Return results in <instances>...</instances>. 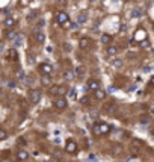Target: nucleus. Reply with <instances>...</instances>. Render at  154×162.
<instances>
[{
	"label": "nucleus",
	"mask_w": 154,
	"mask_h": 162,
	"mask_svg": "<svg viewBox=\"0 0 154 162\" xmlns=\"http://www.w3.org/2000/svg\"><path fill=\"white\" fill-rule=\"evenodd\" d=\"M18 3H20V6H27L29 5V0H18Z\"/></svg>",
	"instance_id": "obj_34"
},
{
	"label": "nucleus",
	"mask_w": 154,
	"mask_h": 162,
	"mask_svg": "<svg viewBox=\"0 0 154 162\" xmlns=\"http://www.w3.org/2000/svg\"><path fill=\"white\" fill-rule=\"evenodd\" d=\"M27 61H29V64H33L35 62V56H32V53H27Z\"/></svg>",
	"instance_id": "obj_32"
},
{
	"label": "nucleus",
	"mask_w": 154,
	"mask_h": 162,
	"mask_svg": "<svg viewBox=\"0 0 154 162\" xmlns=\"http://www.w3.org/2000/svg\"><path fill=\"white\" fill-rule=\"evenodd\" d=\"M53 156H55V157H59V159H62V153H61V151H55V153H53Z\"/></svg>",
	"instance_id": "obj_38"
},
{
	"label": "nucleus",
	"mask_w": 154,
	"mask_h": 162,
	"mask_svg": "<svg viewBox=\"0 0 154 162\" xmlns=\"http://www.w3.org/2000/svg\"><path fill=\"white\" fill-rule=\"evenodd\" d=\"M64 77H65L67 80H73V79L76 77V73L71 71V70H70V71H65V73H64Z\"/></svg>",
	"instance_id": "obj_22"
},
{
	"label": "nucleus",
	"mask_w": 154,
	"mask_h": 162,
	"mask_svg": "<svg viewBox=\"0 0 154 162\" xmlns=\"http://www.w3.org/2000/svg\"><path fill=\"white\" fill-rule=\"evenodd\" d=\"M50 92H52L53 96H56V97H64L65 94H68V89H67V86L59 85V86H52Z\"/></svg>",
	"instance_id": "obj_1"
},
{
	"label": "nucleus",
	"mask_w": 154,
	"mask_h": 162,
	"mask_svg": "<svg viewBox=\"0 0 154 162\" xmlns=\"http://www.w3.org/2000/svg\"><path fill=\"white\" fill-rule=\"evenodd\" d=\"M103 111H104L106 114H113V112L116 111V105H115V103H107V105H104Z\"/></svg>",
	"instance_id": "obj_13"
},
{
	"label": "nucleus",
	"mask_w": 154,
	"mask_h": 162,
	"mask_svg": "<svg viewBox=\"0 0 154 162\" xmlns=\"http://www.w3.org/2000/svg\"><path fill=\"white\" fill-rule=\"evenodd\" d=\"M3 50H5V46H3L2 41H0V53H3Z\"/></svg>",
	"instance_id": "obj_40"
},
{
	"label": "nucleus",
	"mask_w": 154,
	"mask_h": 162,
	"mask_svg": "<svg viewBox=\"0 0 154 162\" xmlns=\"http://www.w3.org/2000/svg\"><path fill=\"white\" fill-rule=\"evenodd\" d=\"M5 37H6V40L14 41V40L18 37V32H17V31H14V29H8V31L5 32Z\"/></svg>",
	"instance_id": "obj_11"
},
{
	"label": "nucleus",
	"mask_w": 154,
	"mask_h": 162,
	"mask_svg": "<svg viewBox=\"0 0 154 162\" xmlns=\"http://www.w3.org/2000/svg\"><path fill=\"white\" fill-rule=\"evenodd\" d=\"M68 94H70V99H76V91H74V89H71Z\"/></svg>",
	"instance_id": "obj_37"
},
{
	"label": "nucleus",
	"mask_w": 154,
	"mask_h": 162,
	"mask_svg": "<svg viewBox=\"0 0 154 162\" xmlns=\"http://www.w3.org/2000/svg\"><path fill=\"white\" fill-rule=\"evenodd\" d=\"M68 14L67 12H64V11H59L58 14H56V23L58 24H61V26H64L65 23H68Z\"/></svg>",
	"instance_id": "obj_5"
},
{
	"label": "nucleus",
	"mask_w": 154,
	"mask_h": 162,
	"mask_svg": "<svg viewBox=\"0 0 154 162\" xmlns=\"http://www.w3.org/2000/svg\"><path fill=\"white\" fill-rule=\"evenodd\" d=\"M86 21H88V15H86L85 12H80L79 17H77V23H79V24H85Z\"/></svg>",
	"instance_id": "obj_19"
},
{
	"label": "nucleus",
	"mask_w": 154,
	"mask_h": 162,
	"mask_svg": "<svg viewBox=\"0 0 154 162\" xmlns=\"http://www.w3.org/2000/svg\"><path fill=\"white\" fill-rule=\"evenodd\" d=\"M140 15V11L139 9H136V11H133V14H131V17H134V18H137Z\"/></svg>",
	"instance_id": "obj_35"
},
{
	"label": "nucleus",
	"mask_w": 154,
	"mask_h": 162,
	"mask_svg": "<svg viewBox=\"0 0 154 162\" xmlns=\"http://www.w3.org/2000/svg\"><path fill=\"white\" fill-rule=\"evenodd\" d=\"M113 67H115V68H121V67H122V61H121V59H115V61H113Z\"/></svg>",
	"instance_id": "obj_28"
},
{
	"label": "nucleus",
	"mask_w": 154,
	"mask_h": 162,
	"mask_svg": "<svg viewBox=\"0 0 154 162\" xmlns=\"http://www.w3.org/2000/svg\"><path fill=\"white\" fill-rule=\"evenodd\" d=\"M151 112H152V114H154V106H152V108H151Z\"/></svg>",
	"instance_id": "obj_42"
},
{
	"label": "nucleus",
	"mask_w": 154,
	"mask_h": 162,
	"mask_svg": "<svg viewBox=\"0 0 154 162\" xmlns=\"http://www.w3.org/2000/svg\"><path fill=\"white\" fill-rule=\"evenodd\" d=\"M33 40L38 43V44H42V43H46V34L41 31V29H35L33 31Z\"/></svg>",
	"instance_id": "obj_3"
},
{
	"label": "nucleus",
	"mask_w": 154,
	"mask_h": 162,
	"mask_svg": "<svg viewBox=\"0 0 154 162\" xmlns=\"http://www.w3.org/2000/svg\"><path fill=\"white\" fill-rule=\"evenodd\" d=\"M53 105H55V108L56 109H67V106H68V102L64 99V97H56L55 100H53Z\"/></svg>",
	"instance_id": "obj_4"
},
{
	"label": "nucleus",
	"mask_w": 154,
	"mask_h": 162,
	"mask_svg": "<svg viewBox=\"0 0 154 162\" xmlns=\"http://www.w3.org/2000/svg\"><path fill=\"white\" fill-rule=\"evenodd\" d=\"M112 41H113L112 35H109V34H103V35H101V43H103L104 46H110Z\"/></svg>",
	"instance_id": "obj_15"
},
{
	"label": "nucleus",
	"mask_w": 154,
	"mask_h": 162,
	"mask_svg": "<svg viewBox=\"0 0 154 162\" xmlns=\"http://www.w3.org/2000/svg\"><path fill=\"white\" fill-rule=\"evenodd\" d=\"M64 50H65V52H71V50H73V47H71V44H68V43H65V44H64Z\"/></svg>",
	"instance_id": "obj_31"
},
{
	"label": "nucleus",
	"mask_w": 154,
	"mask_h": 162,
	"mask_svg": "<svg viewBox=\"0 0 154 162\" xmlns=\"http://www.w3.org/2000/svg\"><path fill=\"white\" fill-rule=\"evenodd\" d=\"M118 53V47L116 46H109L106 49V56H115Z\"/></svg>",
	"instance_id": "obj_16"
},
{
	"label": "nucleus",
	"mask_w": 154,
	"mask_h": 162,
	"mask_svg": "<svg viewBox=\"0 0 154 162\" xmlns=\"http://www.w3.org/2000/svg\"><path fill=\"white\" fill-rule=\"evenodd\" d=\"M70 29H71V31H76V29H77V23H71Z\"/></svg>",
	"instance_id": "obj_39"
},
{
	"label": "nucleus",
	"mask_w": 154,
	"mask_h": 162,
	"mask_svg": "<svg viewBox=\"0 0 154 162\" xmlns=\"http://www.w3.org/2000/svg\"><path fill=\"white\" fill-rule=\"evenodd\" d=\"M0 96H2V91H0Z\"/></svg>",
	"instance_id": "obj_44"
},
{
	"label": "nucleus",
	"mask_w": 154,
	"mask_h": 162,
	"mask_svg": "<svg viewBox=\"0 0 154 162\" xmlns=\"http://www.w3.org/2000/svg\"><path fill=\"white\" fill-rule=\"evenodd\" d=\"M74 73H76V77H82V76L85 74V67H83V65H79Z\"/></svg>",
	"instance_id": "obj_20"
},
{
	"label": "nucleus",
	"mask_w": 154,
	"mask_h": 162,
	"mask_svg": "<svg viewBox=\"0 0 154 162\" xmlns=\"http://www.w3.org/2000/svg\"><path fill=\"white\" fill-rule=\"evenodd\" d=\"M17 79H18V80H24V79H26L23 70H18V71H17Z\"/></svg>",
	"instance_id": "obj_26"
},
{
	"label": "nucleus",
	"mask_w": 154,
	"mask_h": 162,
	"mask_svg": "<svg viewBox=\"0 0 154 162\" xmlns=\"http://www.w3.org/2000/svg\"><path fill=\"white\" fill-rule=\"evenodd\" d=\"M112 154H113L115 157L122 156V154H124V147H122L121 144H115V145L112 147Z\"/></svg>",
	"instance_id": "obj_9"
},
{
	"label": "nucleus",
	"mask_w": 154,
	"mask_h": 162,
	"mask_svg": "<svg viewBox=\"0 0 154 162\" xmlns=\"http://www.w3.org/2000/svg\"><path fill=\"white\" fill-rule=\"evenodd\" d=\"M17 159H18V160H27V159H29V153H27L24 148H20V150L17 151Z\"/></svg>",
	"instance_id": "obj_12"
},
{
	"label": "nucleus",
	"mask_w": 154,
	"mask_h": 162,
	"mask_svg": "<svg viewBox=\"0 0 154 162\" xmlns=\"http://www.w3.org/2000/svg\"><path fill=\"white\" fill-rule=\"evenodd\" d=\"M91 46H92L91 38L83 37V38H80V40H79V47H80L82 50H88V49H91Z\"/></svg>",
	"instance_id": "obj_6"
},
{
	"label": "nucleus",
	"mask_w": 154,
	"mask_h": 162,
	"mask_svg": "<svg viewBox=\"0 0 154 162\" xmlns=\"http://www.w3.org/2000/svg\"><path fill=\"white\" fill-rule=\"evenodd\" d=\"M92 132H94V135H101V132H100V123L92 127Z\"/></svg>",
	"instance_id": "obj_27"
},
{
	"label": "nucleus",
	"mask_w": 154,
	"mask_h": 162,
	"mask_svg": "<svg viewBox=\"0 0 154 162\" xmlns=\"http://www.w3.org/2000/svg\"><path fill=\"white\" fill-rule=\"evenodd\" d=\"M152 133H154V130H152Z\"/></svg>",
	"instance_id": "obj_45"
},
{
	"label": "nucleus",
	"mask_w": 154,
	"mask_h": 162,
	"mask_svg": "<svg viewBox=\"0 0 154 162\" xmlns=\"http://www.w3.org/2000/svg\"><path fill=\"white\" fill-rule=\"evenodd\" d=\"M41 83H42V85H50V76H49V74H42Z\"/></svg>",
	"instance_id": "obj_25"
},
{
	"label": "nucleus",
	"mask_w": 154,
	"mask_h": 162,
	"mask_svg": "<svg viewBox=\"0 0 154 162\" xmlns=\"http://www.w3.org/2000/svg\"><path fill=\"white\" fill-rule=\"evenodd\" d=\"M38 18V12L36 11H32L29 15H27V21H35Z\"/></svg>",
	"instance_id": "obj_24"
},
{
	"label": "nucleus",
	"mask_w": 154,
	"mask_h": 162,
	"mask_svg": "<svg viewBox=\"0 0 154 162\" xmlns=\"http://www.w3.org/2000/svg\"><path fill=\"white\" fill-rule=\"evenodd\" d=\"M131 144H133V148H137V147H142V145H143V141H142V139H137V138H133V139H131Z\"/></svg>",
	"instance_id": "obj_21"
},
{
	"label": "nucleus",
	"mask_w": 154,
	"mask_h": 162,
	"mask_svg": "<svg viewBox=\"0 0 154 162\" xmlns=\"http://www.w3.org/2000/svg\"><path fill=\"white\" fill-rule=\"evenodd\" d=\"M6 136H8L6 130H3V129H0V141H2V139H6Z\"/></svg>",
	"instance_id": "obj_30"
},
{
	"label": "nucleus",
	"mask_w": 154,
	"mask_h": 162,
	"mask_svg": "<svg viewBox=\"0 0 154 162\" xmlns=\"http://www.w3.org/2000/svg\"><path fill=\"white\" fill-rule=\"evenodd\" d=\"M98 88H100V82H98L97 79H89V80H88V89L97 91Z\"/></svg>",
	"instance_id": "obj_10"
},
{
	"label": "nucleus",
	"mask_w": 154,
	"mask_h": 162,
	"mask_svg": "<svg viewBox=\"0 0 154 162\" xmlns=\"http://www.w3.org/2000/svg\"><path fill=\"white\" fill-rule=\"evenodd\" d=\"M38 70H39L41 74H50V73L53 71V67H52V64H49V62H42V64L38 65Z\"/></svg>",
	"instance_id": "obj_7"
},
{
	"label": "nucleus",
	"mask_w": 154,
	"mask_h": 162,
	"mask_svg": "<svg viewBox=\"0 0 154 162\" xmlns=\"http://www.w3.org/2000/svg\"><path fill=\"white\" fill-rule=\"evenodd\" d=\"M79 102H80L82 105H89V97H88V96H85V97H82Z\"/></svg>",
	"instance_id": "obj_29"
},
{
	"label": "nucleus",
	"mask_w": 154,
	"mask_h": 162,
	"mask_svg": "<svg viewBox=\"0 0 154 162\" xmlns=\"http://www.w3.org/2000/svg\"><path fill=\"white\" fill-rule=\"evenodd\" d=\"M94 97L97 99V100H103V99H106V92L103 91V89H97V91H94Z\"/></svg>",
	"instance_id": "obj_17"
},
{
	"label": "nucleus",
	"mask_w": 154,
	"mask_h": 162,
	"mask_svg": "<svg viewBox=\"0 0 154 162\" xmlns=\"http://www.w3.org/2000/svg\"><path fill=\"white\" fill-rule=\"evenodd\" d=\"M17 58H18V55H17V52H15L14 49L8 52V59H11V61H15Z\"/></svg>",
	"instance_id": "obj_23"
},
{
	"label": "nucleus",
	"mask_w": 154,
	"mask_h": 162,
	"mask_svg": "<svg viewBox=\"0 0 154 162\" xmlns=\"http://www.w3.org/2000/svg\"><path fill=\"white\" fill-rule=\"evenodd\" d=\"M140 123H143V126H148V124H149V120H148L146 117H142V118H140Z\"/></svg>",
	"instance_id": "obj_33"
},
{
	"label": "nucleus",
	"mask_w": 154,
	"mask_h": 162,
	"mask_svg": "<svg viewBox=\"0 0 154 162\" xmlns=\"http://www.w3.org/2000/svg\"><path fill=\"white\" fill-rule=\"evenodd\" d=\"M3 24H5V28L11 29V28H14V26H15V18H14V17H6V18H5V21H3Z\"/></svg>",
	"instance_id": "obj_14"
},
{
	"label": "nucleus",
	"mask_w": 154,
	"mask_h": 162,
	"mask_svg": "<svg viewBox=\"0 0 154 162\" xmlns=\"http://www.w3.org/2000/svg\"><path fill=\"white\" fill-rule=\"evenodd\" d=\"M41 97H42V92L39 89H30L29 91V100H30V103H38L41 100Z\"/></svg>",
	"instance_id": "obj_2"
},
{
	"label": "nucleus",
	"mask_w": 154,
	"mask_h": 162,
	"mask_svg": "<svg viewBox=\"0 0 154 162\" xmlns=\"http://www.w3.org/2000/svg\"><path fill=\"white\" fill-rule=\"evenodd\" d=\"M151 83H154V77H152V79H151Z\"/></svg>",
	"instance_id": "obj_43"
},
{
	"label": "nucleus",
	"mask_w": 154,
	"mask_h": 162,
	"mask_svg": "<svg viewBox=\"0 0 154 162\" xmlns=\"http://www.w3.org/2000/svg\"><path fill=\"white\" fill-rule=\"evenodd\" d=\"M148 46H149V41H148V40H145V41L140 43V47H148Z\"/></svg>",
	"instance_id": "obj_36"
},
{
	"label": "nucleus",
	"mask_w": 154,
	"mask_h": 162,
	"mask_svg": "<svg viewBox=\"0 0 154 162\" xmlns=\"http://www.w3.org/2000/svg\"><path fill=\"white\" fill-rule=\"evenodd\" d=\"M77 148H79V147H77V144H76L74 141H71V139H70V141H67V144H65V150H67L70 154L77 153Z\"/></svg>",
	"instance_id": "obj_8"
},
{
	"label": "nucleus",
	"mask_w": 154,
	"mask_h": 162,
	"mask_svg": "<svg viewBox=\"0 0 154 162\" xmlns=\"http://www.w3.org/2000/svg\"><path fill=\"white\" fill-rule=\"evenodd\" d=\"M100 132H101V135L109 133V132H110V126H109L107 123H100Z\"/></svg>",
	"instance_id": "obj_18"
},
{
	"label": "nucleus",
	"mask_w": 154,
	"mask_h": 162,
	"mask_svg": "<svg viewBox=\"0 0 154 162\" xmlns=\"http://www.w3.org/2000/svg\"><path fill=\"white\" fill-rule=\"evenodd\" d=\"M0 162H12V160H11V159H8V157H5V159H2Z\"/></svg>",
	"instance_id": "obj_41"
}]
</instances>
